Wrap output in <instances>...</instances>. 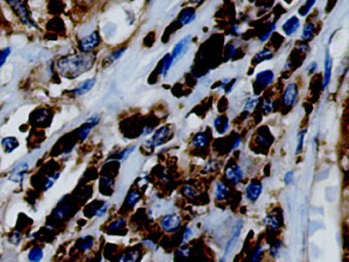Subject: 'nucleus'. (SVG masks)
<instances>
[{
	"label": "nucleus",
	"instance_id": "nucleus-1",
	"mask_svg": "<svg viewBox=\"0 0 349 262\" xmlns=\"http://www.w3.org/2000/svg\"><path fill=\"white\" fill-rule=\"evenodd\" d=\"M95 62L96 56L93 52H80L59 58L55 67L60 76L73 80L89 72L94 67Z\"/></svg>",
	"mask_w": 349,
	"mask_h": 262
},
{
	"label": "nucleus",
	"instance_id": "nucleus-2",
	"mask_svg": "<svg viewBox=\"0 0 349 262\" xmlns=\"http://www.w3.org/2000/svg\"><path fill=\"white\" fill-rule=\"evenodd\" d=\"M173 130L170 125H164L156 129L154 133L152 134L151 139H148L144 142V145L147 148L155 149L160 146H163L165 143L169 141V139L172 137Z\"/></svg>",
	"mask_w": 349,
	"mask_h": 262
},
{
	"label": "nucleus",
	"instance_id": "nucleus-3",
	"mask_svg": "<svg viewBox=\"0 0 349 262\" xmlns=\"http://www.w3.org/2000/svg\"><path fill=\"white\" fill-rule=\"evenodd\" d=\"M160 228L168 233L172 234L178 232L183 226V219L179 213H167L160 218Z\"/></svg>",
	"mask_w": 349,
	"mask_h": 262
},
{
	"label": "nucleus",
	"instance_id": "nucleus-4",
	"mask_svg": "<svg viewBox=\"0 0 349 262\" xmlns=\"http://www.w3.org/2000/svg\"><path fill=\"white\" fill-rule=\"evenodd\" d=\"M5 2L24 25H33L29 10L24 0H5Z\"/></svg>",
	"mask_w": 349,
	"mask_h": 262
},
{
	"label": "nucleus",
	"instance_id": "nucleus-5",
	"mask_svg": "<svg viewBox=\"0 0 349 262\" xmlns=\"http://www.w3.org/2000/svg\"><path fill=\"white\" fill-rule=\"evenodd\" d=\"M223 177L230 185L238 186L245 177V171L237 162H230L224 167Z\"/></svg>",
	"mask_w": 349,
	"mask_h": 262
},
{
	"label": "nucleus",
	"instance_id": "nucleus-6",
	"mask_svg": "<svg viewBox=\"0 0 349 262\" xmlns=\"http://www.w3.org/2000/svg\"><path fill=\"white\" fill-rule=\"evenodd\" d=\"M244 227V221L243 220H237L236 223L234 224V227H233V230H232V234H231V238L230 240L228 241L227 245H226V248H224V251H223V255L222 257L220 258L219 262H226L228 257L234 252L235 248L237 247L238 243H239V240H240V237H241V233H242V229Z\"/></svg>",
	"mask_w": 349,
	"mask_h": 262
},
{
	"label": "nucleus",
	"instance_id": "nucleus-7",
	"mask_svg": "<svg viewBox=\"0 0 349 262\" xmlns=\"http://www.w3.org/2000/svg\"><path fill=\"white\" fill-rule=\"evenodd\" d=\"M273 80H275V73L271 70H263L257 73L253 85L255 94L259 95L262 91H264L272 84Z\"/></svg>",
	"mask_w": 349,
	"mask_h": 262
},
{
	"label": "nucleus",
	"instance_id": "nucleus-8",
	"mask_svg": "<svg viewBox=\"0 0 349 262\" xmlns=\"http://www.w3.org/2000/svg\"><path fill=\"white\" fill-rule=\"evenodd\" d=\"M191 41H192V35L189 34V35H186L185 37H183L176 45H174L172 52L170 54L174 64H177L178 62H180L187 55V52L189 51Z\"/></svg>",
	"mask_w": 349,
	"mask_h": 262
},
{
	"label": "nucleus",
	"instance_id": "nucleus-9",
	"mask_svg": "<svg viewBox=\"0 0 349 262\" xmlns=\"http://www.w3.org/2000/svg\"><path fill=\"white\" fill-rule=\"evenodd\" d=\"M299 88L296 82H290L283 93V104L286 108H293L298 101Z\"/></svg>",
	"mask_w": 349,
	"mask_h": 262
},
{
	"label": "nucleus",
	"instance_id": "nucleus-10",
	"mask_svg": "<svg viewBox=\"0 0 349 262\" xmlns=\"http://www.w3.org/2000/svg\"><path fill=\"white\" fill-rule=\"evenodd\" d=\"M99 44H101V36L97 31L83 37L78 44L80 52H92Z\"/></svg>",
	"mask_w": 349,
	"mask_h": 262
},
{
	"label": "nucleus",
	"instance_id": "nucleus-11",
	"mask_svg": "<svg viewBox=\"0 0 349 262\" xmlns=\"http://www.w3.org/2000/svg\"><path fill=\"white\" fill-rule=\"evenodd\" d=\"M262 192H263L262 182L258 179H253L248 183L245 189V197L249 202L254 203L260 198Z\"/></svg>",
	"mask_w": 349,
	"mask_h": 262
},
{
	"label": "nucleus",
	"instance_id": "nucleus-12",
	"mask_svg": "<svg viewBox=\"0 0 349 262\" xmlns=\"http://www.w3.org/2000/svg\"><path fill=\"white\" fill-rule=\"evenodd\" d=\"M333 65H334V60L331 56L330 49H327L326 55H325V63H323V79H322V84H321V90L325 91L332 80V74H333Z\"/></svg>",
	"mask_w": 349,
	"mask_h": 262
},
{
	"label": "nucleus",
	"instance_id": "nucleus-13",
	"mask_svg": "<svg viewBox=\"0 0 349 262\" xmlns=\"http://www.w3.org/2000/svg\"><path fill=\"white\" fill-rule=\"evenodd\" d=\"M231 195V189L227 182L218 179L215 181L213 186V197L216 202L223 203L226 202Z\"/></svg>",
	"mask_w": 349,
	"mask_h": 262
},
{
	"label": "nucleus",
	"instance_id": "nucleus-14",
	"mask_svg": "<svg viewBox=\"0 0 349 262\" xmlns=\"http://www.w3.org/2000/svg\"><path fill=\"white\" fill-rule=\"evenodd\" d=\"M300 25L301 23L299 17L292 16L284 23V25L282 26V30L286 36H292L300 28Z\"/></svg>",
	"mask_w": 349,
	"mask_h": 262
},
{
	"label": "nucleus",
	"instance_id": "nucleus-15",
	"mask_svg": "<svg viewBox=\"0 0 349 262\" xmlns=\"http://www.w3.org/2000/svg\"><path fill=\"white\" fill-rule=\"evenodd\" d=\"M191 145L196 150H204L209 145V138L205 131H199L191 140Z\"/></svg>",
	"mask_w": 349,
	"mask_h": 262
},
{
	"label": "nucleus",
	"instance_id": "nucleus-16",
	"mask_svg": "<svg viewBox=\"0 0 349 262\" xmlns=\"http://www.w3.org/2000/svg\"><path fill=\"white\" fill-rule=\"evenodd\" d=\"M264 224L270 229V230H279L283 225V218L278 213H269L264 218Z\"/></svg>",
	"mask_w": 349,
	"mask_h": 262
},
{
	"label": "nucleus",
	"instance_id": "nucleus-17",
	"mask_svg": "<svg viewBox=\"0 0 349 262\" xmlns=\"http://www.w3.org/2000/svg\"><path fill=\"white\" fill-rule=\"evenodd\" d=\"M213 127L218 135H226L230 128V121L226 115L217 116L213 120Z\"/></svg>",
	"mask_w": 349,
	"mask_h": 262
},
{
	"label": "nucleus",
	"instance_id": "nucleus-18",
	"mask_svg": "<svg viewBox=\"0 0 349 262\" xmlns=\"http://www.w3.org/2000/svg\"><path fill=\"white\" fill-rule=\"evenodd\" d=\"M140 258H141V251L139 249L133 248L121 254L117 262H139Z\"/></svg>",
	"mask_w": 349,
	"mask_h": 262
},
{
	"label": "nucleus",
	"instance_id": "nucleus-19",
	"mask_svg": "<svg viewBox=\"0 0 349 262\" xmlns=\"http://www.w3.org/2000/svg\"><path fill=\"white\" fill-rule=\"evenodd\" d=\"M195 19H196V11L192 8H186L180 13L178 22L181 26H187L191 24L193 21H195Z\"/></svg>",
	"mask_w": 349,
	"mask_h": 262
},
{
	"label": "nucleus",
	"instance_id": "nucleus-20",
	"mask_svg": "<svg viewBox=\"0 0 349 262\" xmlns=\"http://www.w3.org/2000/svg\"><path fill=\"white\" fill-rule=\"evenodd\" d=\"M95 82H96L95 78H92V79H88V80L84 81L82 84H80L77 88H75L72 92L75 95H77V96L84 95V94H86L87 92H89L93 88V86L95 85Z\"/></svg>",
	"mask_w": 349,
	"mask_h": 262
},
{
	"label": "nucleus",
	"instance_id": "nucleus-21",
	"mask_svg": "<svg viewBox=\"0 0 349 262\" xmlns=\"http://www.w3.org/2000/svg\"><path fill=\"white\" fill-rule=\"evenodd\" d=\"M27 169H28V165H27L26 163H22V164H20L19 166H17V167L13 170V172H12L11 175L9 176V180H11V181H13V182H16V183L20 182V181L23 179V176H24L25 172L27 171Z\"/></svg>",
	"mask_w": 349,
	"mask_h": 262
},
{
	"label": "nucleus",
	"instance_id": "nucleus-22",
	"mask_svg": "<svg viewBox=\"0 0 349 262\" xmlns=\"http://www.w3.org/2000/svg\"><path fill=\"white\" fill-rule=\"evenodd\" d=\"M273 58V51L269 48H263L260 51H258L257 54L253 58V64L258 65L262 62L269 61Z\"/></svg>",
	"mask_w": 349,
	"mask_h": 262
},
{
	"label": "nucleus",
	"instance_id": "nucleus-23",
	"mask_svg": "<svg viewBox=\"0 0 349 262\" xmlns=\"http://www.w3.org/2000/svg\"><path fill=\"white\" fill-rule=\"evenodd\" d=\"M19 145V141L15 137H6L2 140V147L8 154L14 152Z\"/></svg>",
	"mask_w": 349,
	"mask_h": 262
},
{
	"label": "nucleus",
	"instance_id": "nucleus-24",
	"mask_svg": "<svg viewBox=\"0 0 349 262\" xmlns=\"http://www.w3.org/2000/svg\"><path fill=\"white\" fill-rule=\"evenodd\" d=\"M140 200H141L140 192L137 189H133L128 193V195L126 197L125 204L129 208H133L134 206H136L139 203Z\"/></svg>",
	"mask_w": 349,
	"mask_h": 262
},
{
	"label": "nucleus",
	"instance_id": "nucleus-25",
	"mask_svg": "<svg viewBox=\"0 0 349 262\" xmlns=\"http://www.w3.org/2000/svg\"><path fill=\"white\" fill-rule=\"evenodd\" d=\"M314 31H315V25L313 23H307L302 29L300 39L304 42H309L314 36Z\"/></svg>",
	"mask_w": 349,
	"mask_h": 262
},
{
	"label": "nucleus",
	"instance_id": "nucleus-26",
	"mask_svg": "<svg viewBox=\"0 0 349 262\" xmlns=\"http://www.w3.org/2000/svg\"><path fill=\"white\" fill-rule=\"evenodd\" d=\"M173 65H174V63H173V60H172V58H171V55H170V54H167V55L164 57L163 61H162L159 75H160L161 77H166V76L169 74V72H170V70H171V68H172Z\"/></svg>",
	"mask_w": 349,
	"mask_h": 262
},
{
	"label": "nucleus",
	"instance_id": "nucleus-27",
	"mask_svg": "<svg viewBox=\"0 0 349 262\" xmlns=\"http://www.w3.org/2000/svg\"><path fill=\"white\" fill-rule=\"evenodd\" d=\"M125 51H126V47H121V48L114 50L112 54L109 57H107L104 61V64L106 65V67H109L110 65H112L116 61H118L124 54H125Z\"/></svg>",
	"mask_w": 349,
	"mask_h": 262
},
{
	"label": "nucleus",
	"instance_id": "nucleus-28",
	"mask_svg": "<svg viewBox=\"0 0 349 262\" xmlns=\"http://www.w3.org/2000/svg\"><path fill=\"white\" fill-rule=\"evenodd\" d=\"M181 194L185 197V198H189V199H194L196 197H198L199 195V190L196 186L191 185V183H187L182 189H181Z\"/></svg>",
	"mask_w": 349,
	"mask_h": 262
},
{
	"label": "nucleus",
	"instance_id": "nucleus-29",
	"mask_svg": "<svg viewBox=\"0 0 349 262\" xmlns=\"http://www.w3.org/2000/svg\"><path fill=\"white\" fill-rule=\"evenodd\" d=\"M284 244L282 241H276L272 245H270L269 247V251L268 254L271 258H273L275 260L279 259L281 257L282 254V250H283Z\"/></svg>",
	"mask_w": 349,
	"mask_h": 262
},
{
	"label": "nucleus",
	"instance_id": "nucleus-30",
	"mask_svg": "<svg viewBox=\"0 0 349 262\" xmlns=\"http://www.w3.org/2000/svg\"><path fill=\"white\" fill-rule=\"evenodd\" d=\"M255 140L259 146L269 147L271 142H272V137L270 136L269 133L265 134V133H262V131H258Z\"/></svg>",
	"mask_w": 349,
	"mask_h": 262
},
{
	"label": "nucleus",
	"instance_id": "nucleus-31",
	"mask_svg": "<svg viewBox=\"0 0 349 262\" xmlns=\"http://www.w3.org/2000/svg\"><path fill=\"white\" fill-rule=\"evenodd\" d=\"M275 111V101L270 98H264L261 103V112L264 116H268Z\"/></svg>",
	"mask_w": 349,
	"mask_h": 262
},
{
	"label": "nucleus",
	"instance_id": "nucleus-32",
	"mask_svg": "<svg viewBox=\"0 0 349 262\" xmlns=\"http://www.w3.org/2000/svg\"><path fill=\"white\" fill-rule=\"evenodd\" d=\"M306 133H307V130H306V129L300 130V131H299V133H298V136H297V146H296V151H295V154H296V155L301 154L302 151H303L304 139H305Z\"/></svg>",
	"mask_w": 349,
	"mask_h": 262
},
{
	"label": "nucleus",
	"instance_id": "nucleus-33",
	"mask_svg": "<svg viewBox=\"0 0 349 262\" xmlns=\"http://www.w3.org/2000/svg\"><path fill=\"white\" fill-rule=\"evenodd\" d=\"M317 0H306V2L303 4V6L300 7V9L298 10V14L300 17H306L310 11L312 10V8L314 7V5L316 4Z\"/></svg>",
	"mask_w": 349,
	"mask_h": 262
},
{
	"label": "nucleus",
	"instance_id": "nucleus-34",
	"mask_svg": "<svg viewBox=\"0 0 349 262\" xmlns=\"http://www.w3.org/2000/svg\"><path fill=\"white\" fill-rule=\"evenodd\" d=\"M43 251L39 248H33L28 253L29 262H40L43 259Z\"/></svg>",
	"mask_w": 349,
	"mask_h": 262
},
{
	"label": "nucleus",
	"instance_id": "nucleus-35",
	"mask_svg": "<svg viewBox=\"0 0 349 262\" xmlns=\"http://www.w3.org/2000/svg\"><path fill=\"white\" fill-rule=\"evenodd\" d=\"M191 255H192V248L189 245H187V244L181 246L176 251V256L178 258H180V259H184V260L188 259V258L191 257Z\"/></svg>",
	"mask_w": 349,
	"mask_h": 262
},
{
	"label": "nucleus",
	"instance_id": "nucleus-36",
	"mask_svg": "<svg viewBox=\"0 0 349 262\" xmlns=\"http://www.w3.org/2000/svg\"><path fill=\"white\" fill-rule=\"evenodd\" d=\"M258 101H259V99L257 97H249L244 104L243 111L247 112V113H252L255 110V108L257 107Z\"/></svg>",
	"mask_w": 349,
	"mask_h": 262
},
{
	"label": "nucleus",
	"instance_id": "nucleus-37",
	"mask_svg": "<svg viewBox=\"0 0 349 262\" xmlns=\"http://www.w3.org/2000/svg\"><path fill=\"white\" fill-rule=\"evenodd\" d=\"M219 162L216 160H209L203 167V171L205 173H215L219 169Z\"/></svg>",
	"mask_w": 349,
	"mask_h": 262
},
{
	"label": "nucleus",
	"instance_id": "nucleus-38",
	"mask_svg": "<svg viewBox=\"0 0 349 262\" xmlns=\"http://www.w3.org/2000/svg\"><path fill=\"white\" fill-rule=\"evenodd\" d=\"M263 256H264L263 246L262 245H258L255 248V250H254V252H253V254H252L251 258H250V262H261L262 259H263Z\"/></svg>",
	"mask_w": 349,
	"mask_h": 262
},
{
	"label": "nucleus",
	"instance_id": "nucleus-39",
	"mask_svg": "<svg viewBox=\"0 0 349 262\" xmlns=\"http://www.w3.org/2000/svg\"><path fill=\"white\" fill-rule=\"evenodd\" d=\"M126 224V220L125 219H123V218H119V219H116L114 221H112L110 223V225L108 226V229L110 231H115V230H119L121 229L122 227H124V225Z\"/></svg>",
	"mask_w": 349,
	"mask_h": 262
},
{
	"label": "nucleus",
	"instance_id": "nucleus-40",
	"mask_svg": "<svg viewBox=\"0 0 349 262\" xmlns=\"http://www.w3.org/2000/svg\"><path fill=\"white\" fill-rule=\"evenodd\" d=\"M136 150V146H131L129 148H126V149H124L123 151H121L120 153H118V158L119 160L123 161V160H126L128 157Z\"/></svg>",
	"mask_w": 349,
	"mask_h": 262
},
{
	"label": "nucleus",
	"instance_id": "nucleus-41",
	"mask_svg": "<svg viewBox=\"0 0 349 262\" xmlns=\"http://www.w3.org/2000/svg\"><path fill=\"white\" fill-rule=\"evenodd\" d=\"M93 246V238L92 237H84L82 239V243L80 244V249L82 252H86L90 250Z\"/></svg>",
	"mask_w": 349,
	"mask_h": 262
},
{
	"label": "nucleus",
	"instance_id": "nucleus-42",
	"mask_svg": "<svg viewBox=\"0 0 349 262\" xmlns=\"http://www.w3.org/2000/svg\"><path fill=\"white\" fill-rule=\"evenodd\" d=\"M193 235H194V231L191 227L187 226L184 228L183 230V235H182V245H185L187 244L192 238H193Z\"/></svg>",
	"mask_w": 349,
	"mask_h": 262
},
{
	"label": "nucleus",
	"instance_id": "nucleus-43",
	"mask_svg": "<svg viewBox=\"0 0 349 262\" xmlns=\"http://www.w3.org/2000/svg\"><path fill=\"white\" fill-rule=\"evenodd\" d=\"M99 185H101L102 190H111L114 188V181L109 177H102L99 180Z\"/></svg>",
	"mask_w": 349,
	"mask_h": 262
},
{
	"label": "nucleus",
	"instance_id": "nucleus-44",
	"mask_svg": "<svg viewBox=\"0 0 349 262\" xmlns=\"http://www.w3.org/2000/svg\"><path fill=\"white\" fill-rule=\"evenodd\" d=\"M109 208H110V204L109 203H104L101 207H99L98 209H96V210L94 211V215L96 217H99V218L104 217L107 214Z\"/></svg>",
	"mask_w": 349,
	"mask_h": 262
},
{
	"label": "nucleus",
	"instance_id": "nucleus-45",
	"mask_svg": "<svg viewBox=\"0 0 349 262\" xmlns=\"http://www.w3.org/2000/svg\"><path fill=\"white\" fill-rule=\"evenodd\" d=\"M10 55H11V48L10 47H7V48H4L3 50H0V68L5 65V63L7 62Z\"/></svg>",
	"mask_w": 349,
	"mask_h": 262
},
{
	"label": "nucleus",
	"instance_id": "nucleus-46",
	"mask_svg": "<svg viewBox=\"0 0 349 262\" xmlns=\"http://www.w3.org/2000/svg\"><path fill=\"white\" fill-rule=\"evenodd\" d=\"M60 177V172L59 173H56L55 175H53V176H51V177H48L47 178V180H46V183H45V187H44V190L45 191H47V190H49V189H51L54 185H55V183H56V181L58 180V178Z\"/></svg>",
	"mask_w": 349,
	"mask_h": 262
},
{
	"label": "nucleus",
	"instance_id": "nucleus-47",
	"mask_svg": "<svg viewBox=\"0 0 349 262\" xmlns=\"http://www.w3.org/2000/svg\"><path fill=\"white\" fill-rule=\"evenodd\" d=\"M275 29H277V24H272L271 25V27H270V29L268 30V31H266L260 38H259V40H260V42H266L269 38H270V36L272 35V32H273V30H275Z\"/></svg>",
	"mask_w": 349,
	"mask_h": 262
},
{
	"label": "nucleus",
	"instance_id": "nucleus-48",
	"mask_svg": "<svg viewBox=\"0 0 349 262\" xmlns=\"http://www.w3.org/2000/svg\"><path fill=\"white\" fill-rule=\"evenodd\" d=\"M90 130H91V128L89 127V126H87V125H83L80 129H79V131H78V136H79V138H80V140H85L86 138H87V136L89 135V133H90Z\"/></svg>",
	"mask_w": 349,
	"mask_h": 262
},
{
	"label": "nucleus",
	"instance_id": "nucleus-49",
	"mask_svg": "<svg viewBox=\"0 0 349 262\" xmlns=\"http://www.w3.org/2000/svg\"><path fill=\"white\" fill-rule=\"evenodd\" d=\"M67 211H68V207H67V206L60 207V208L58 209V210L55 212L54 216H55L56 219H63V218L65 217Z\"/></svg>",
	"mask_w": 349,
	"mask_h": 262
},
{
	"label": "nucleus",
	"instance_id": "nucleus-50",
	"mask_svg": "<svg viewBox=\"0 0 349 262\" xmlns=\"http://www.w3.org/2000/svg\"><path fill=\"white\" fill-rule=\"evenodd\" d=\"M294 179H295V172L294 171H288L285 173L284 183L286 186H289V185H291V183H293Z\"/></svg>",
	"mask_w": 349,
	"mask_h": 262
},
{
	"label": "nucleus",
	"instance_id": "nucleus-51",
	"mask_svg": "<svg viewBox=\"0 0 349 262\" xmlns=\"http://www.w3.org/2000/svg\"><path fill=\"white\" fill-rule=\"evenodd\" d=\"M99 119H101V118H99L98 115H94V116L90 117L84 124L87 125V126H89V127L92 129L93 127H95V126L99 123Z\"/></svg>",
	"mask_w": 349,
	"mask_h": 262
},
{
	"label": "nucleus",
	"instance_id": "nucleus-52",
	"mask_svg": "<svg viewBox=\"0 0 349 262\" xmlns=\"http://www.w3.org/2000/svg\"><path fill=\"white\" fill-rule=\"evenodd\" d=\"M226 51H227V59H228V60H231V59L235 56V54H236L237 47H236V45H234V44H229Z\"/></svg>",
	"mask_w": 349,
	"mask_h": 262
},
{
	"label": "nucleus",
	"instance_id": "nucleus-53",
	"mask_svg": "<svg viewBox=\"0 0 349 262\" xmlns=\"http://www.w3.org/2000/svg\"><path fill=\"white\" fill-rule=\"evenodd\" d=\"M317 69H318V64L316 62H314V61L310 62L308 67H307V74L309 76H311V75H313V74H315L317 72Z\"/></svg>",
	"mask_w": 349,
	"mask_h": 262
},
{
	"label": "nucleus",
	"instance_id": "nucleus-54",
	"mask_svg": "<svg viewBox=\"0 0 349 262\" xmlns=\"http://www.w3.org/2000/svg\"><path fill=\"white\" fill-rule=\"evenodd\" d=\"M47 115H48V114H47V112H46L45 110H39L38 113H36V115H35V120H36V122L41 123L42 121H44V120L46 119Z\"/></svg>",
	"mask_w": 349,
	"mask_h": 262
},
{
	"label": "nucleus",
	"instance_id": "nucleus-55",
	"mask_svg": "<svg viewBox=\"0 0 349 262\" xmlns=\"http://www.w3.org/2000/svg\"><path fill=\"white\" fill-rule=\"evenodd\" d=\"M142 244H143V246L144 247H146V248H148L149 250H152V251H156L157 250V245L152 241V240H147V239H145V240H142Z\"/></svg>",
	"mask_w": 349,
	"mask_h": 262
},
{
	"label": "nucleus",
	"instance_id": "nucleus-56",
	"mask_svg": "<svg viewBox=\"0 0 349 262\" xmlns=\"http://www.w3.org/2000/svg\"><path fill=\"white\" fill-rule=\"evenodd\" d=\"M14 240H16V241H15V245H18V244L20 243V241H21V234H20L19 232H15V233L12 235V237L9 239V242H10L11 244H13Z\"/></svg>",
	"mask_w": 349,
	"mask_h": 262
},
{
	"label": "nucleus",
	"instance_id": "nucleus-57",
	"mask_svg": "<svg viewBox=\"0 0 349 262\" xmlns=\"http://www.w3.org/2000/svg\"><path fill=\"white\" fill-rule=\"evenodd\" d=\"M235 84H236V79H231V81L229 82V84L226 86V88L223 89L224 92H226L227 94L231 93V92H232V89H233V87H234Z\"/></svg>",
	"mask_w": 349,
	"mask_h": 262
},
{
	"label": "nucleus",
	"instance_id": "nucleus-58",
	"mask_svg": "<svg viewBox=\"0 0 349 262\" xmlns=\"http://www.w3.org/2000/svg\"><path fill=\"white\" fill-rule=\"evenodd\" d=\"M298 50L299 52H308L309 51V45L306 42H302L300 45L298 46Z\"/></svg>",
	"mask_w": 349,
	"mask_h": 262
},
{
	"label": "nucleus",
	"instance_id": "nucleus-59",
	"mask_svg": "<svg viewBox=\"0 0 349 262\" xmlns=\"http://www.w3.org/2000/svg\"><path fill=\"white\" fill-rule=\"evenodd\" d=\"M241 143H242V139H241V137H238V138H236L235 139V141H234V144H233V146H232V149H231V151L233 152V151H236L240 146H241Z\"/></svg>",
	"mask_w": 349,
	"mask_h": 262
},
{
	"label": "nucleus",
	"instance_id": "nucleus-60",
	"mask_svg": "<svg viewBox=\"0 0 349 262\" xmlns=\"http://www.w3.org/2000/svg\"><path fill=\"white\" fill-rule=\"evenodd\" d=\"M154 2H155V0H148V3H149V4H153Z\"/></svg>",
	"mask_w": 349,
	"mask_h": 262
},
{
	"label": "nucleus",
	"instance_id": "nucleus-61",
	"mask_svg": "<svg viewBox=\"0 0 349 262\" xmlns=\"http://www.w3.org/2000/svg\"><path fill=\"white\" fill-rule=\"evenodd\" d=\"M248 2H250V3H254L255 0H248Z\"/></svg>",
	"mask_w": 349,
	"mask_h": 262
},
{
	"label": "nucleus",
	"instance_id": "nucleus-62",
	"mask_svg": "<svg viewBox=\"0 0 349 262\" xmlns=\"http://www.w3.org/2000/svg\"><path fill=\"white\" fill-rule=\"evenodd\" d=\"M129 2H134V0H129Z\"/></svg>",
	"mask_w": 349,
	"mask_h": 262
},
{
	"label": "nucleus",
	"instance_id": "nucleus-63",
	"mask_svg": "<svg viewBox=\"0 0 349 262\" xmlns=\"http://www.w3.org/2000/svg\"><path fill=\"white\" fill-rule=\"evenodd\" d=\"M0 111H2V108H0Z\"/></svg>",
	"mask_w": 349,
	"mask_h": 262
}]
</instances>
